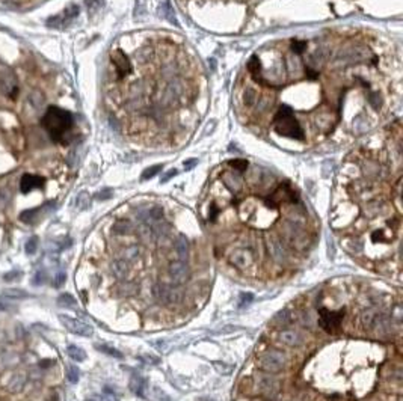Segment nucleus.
Masks as SVG:
<instances>
[{
  "label": "nucleus",
  "instance_id": "nucleus-45",
  "mask_svg": "<svg viewBox=\"0 0 403 401\" xmlns=\"http://www.w3.org/2000/svg\"><path fill=\"white\" fill-rule=\"evenodd\" d=\"M12 309V303L8 302L5 297H0V312H6Z\"/></svg>",
  "mask_w": 403,
  "mask_h": 401
},
{
  "label": "nucleus",
  "instance_id": "nucleus-38",
  "mask_svg": "<svg viewBox=\"0 0 403 401\" xmlns=\"http://www.w3.org/2000/svg\"><path fill=\"white\" fill-rule=\"evenodd\" d=\"M139 255V248L137 246H130L124 251V259H134Z\"/></svg>",
  "mask_w": 403,
  "mask_h": 401
},
{
  "label": "nucleus",
  "instance_id": "nucleus-29",
  "mask_svg": "<svg viewBox=\"0 0 403 401\" xmlns=\"http://www.w3.org/2000/svg\"><path fill=\"white\" fill-rule=\"evenodd\" d=\"M95 348H97L98 352L106 353V355H109V356H113V358H118V359L122 358V353H121V352H118L116 348H112V347H109V345H100V344H97Z\"/></svg>",
  "mask_w": 403,
  "mask_h": 401
},
{
  "label": "nucleus",
  "instance_id": "nucleus-26",
  "mask_svg": "<svg viewBox=\"0 0 403 401\" xmlns=\"http://www.w3.org/2000/svg\"><path fill=\"white\" fill-rule=\"evenodd\" d=\"M37 251H38V237H30L24 245V252L27 255H33L37 253Z\"/></svg>",
  "mask_w": 403,
  "mask_h": 401
},
{
  "label": "nucleus",
  "instance_id": "nucleus-16",
  "mask_svg": "<svg viewBox=\"0 0 403 401\" xmlns=\"http://www.w3.org/2000/svg\"><path fill=\"white\" fill-rule=\"evenodd\" d=\"M129 386H130L133 394H136L137 397H144V392H145V388H147V381L142 376H132Z\"/></svg>",
  "mask_w": 403,
  "mask_h": 401
},
{
  "label": "nucleus",
  "instance_id": "nucleus-2",
  "mask_svg": "<svg viewBox=\"0 0 403 401\" xmlns=\"http://www.w3.org/2000/svg\"><path fill=\"white\" fill-rule=\"evenodd\" d=\"M273 128L278 134L296 139V141H304L305 134L304 130L293 115V109L289 106H281L278 109L275 118H273Z\"/></svg>",
  "mask_w": 403,
  "mask_h": 401
},
{
  "label": "nucleus",
  "instance_id": "nucleus-3",
  "mask_svg": "<svg viewBox=\"0 0 403 401\" xmlns=\"http://www.w3.org/2000/svg\"><path fill=\"white\" fill-rule=\"evenodd\" d=\"M287 365V356L281 350H270L263 352L258 356V367L266 373H279L286 368Z\"/></svg>",
  "mask_w": 403,
  "mask_h": 401
},
{
  "label": "nucleus",
  "instance_id": "nucleus-21",
  "mask_svg": "<svg viewBox=\"0 0 403 401\" xmlns=\"http://www.w3.org/2000/svg\"><path fill=\"white\" fill-rule=\"evenodd\" d=\"M67 353H68L69 358H71L73 360H76V362H83L86 359V353L82 350L80 347H77V345H68Z\"/></svg>",
  "mask_w": 403,
  "mask_h": 401
},
{
  "label": "nucleus",
  "instance_id": "nucleus-10",
  "mask_svg": "<svg viewBox=\"0 0 403 401\" xmlns=\"http://www.w3.org/2000/svg\"><path fill=\"white\" fill-rule=\"evenodd\" d=\"M268 252L270 255V258L278 264H284L289 259V252L286 249V246L283 245L281 240L278 238H269L268 240Z\"/></svg>",
  "mask_w": 403,
  "mask_h": 401
},
{
  "label": "nucleus",
  "instance_id": "nucleus-37",
  "mask_svg": "<svg viewBox=\"0 0 403 401\" xmlns=\"http://www.w3.org/2000/svg\"><path fill=\"white\" fill-rule=\"evenodd\" d=\"M162 11H163V15L166 17V19H169L172 23L177 24V20H175V17H174V14H172V9L169 8L168 3H163V5L160 6V12H162Z\"/></svg>",
  "mask_w": 403,
  "mask_h": 401
},
{
  "label": "nucleus",
  "instance_id": "nucleus-18",
  "mask_svg": "<svg viewBox=\"0 0 403 401\" xmlns=\"http://www.w3.org/2000/svg\"><path fill=\"white\" fill-rule=\"evenodd\" d=\"M248 69H249V73H251V76H252V79H254L255 82H263V79H261V76H260V73H261V61H260V58H258L257 55H254V56L249 59V62H248Z\"/></svg>",
  "mask_w": 403,
  "mask_h": 401
},
{
  "label": "nucleus",
  "instance_id": "nucleus-35",
  "mask_svg": "<svg viewBox=\"0 0 403 401\" xmlns=\"http://www.w3.org/2000/svg\"><path fill=\"white\" fill-rule=\"evenodd\" d=\"M369 103H370V106H372L373 109H379V107L382 106V100H381L379 94H376V92H372V94L369 95Z\"/></svg>",
  "mask_w": 403,
  "mask_h": 401
},
{
  "label": "nucleus",
  "instance_id": "nucleus-46",
  "mask_svg": "<svg viewBox=\"0 0 403 401\" xmlns=\"http://www.w3.org/2000/svg\"><path fill=\"white\" fill-rule=\"evenodd\" d=\"M372 240L375 241V243H378V241H385L387 240V237H385V231H375L373 234H372Z\"/></svg>",
  "mask_w": 403,
  "mask_h": 401
},
{
  "label": "nucleus",
  "instance_id": "nucleus-30",
  "mask_svg": "<svg viewBox=\"0 0 403 401\" xmlns=\"http://www.w3.org/2000/svg\"><path fill=\"white\" fill-rule=\"evenodd\" d=\"M67 377H68V381L69 383H77L79 379H80V371L76 365H69L68 370H67Z\"/></svg>",
  "mask_w": 403,
  "mask_h": 401
},
{
  "label": "nucleus",
  "instance_id": "nucleus-22",
  "mask_svg": "<svg viewBox=\"0 0 403 401\" xmlns=\"http://www.w3.org/2000/svg\"><path fill=\"white\" fill-rule=\"evenodd\" d=\"M3 295L5 297H9V299H29L30 294L24 290H20V288H12V290H5L3 291Z\"/></svg>",
  "mask_w": 403,
  "mask_h": 401
},
{
  "label": "nucleus",
  "instance_id": "nucleus-32",
  "mask_svg": "<svg viewBox=\"0 0 403 401\" xmlns=\"http://www.w3.org/2000/svg\"><path fill=\"white\" fill-rule=\"evenodd\" d=\"M291 50L294 51L296 55H302L304 51L307 50V41H299V40H294L291 42Z\"/></svg>",
  "mask_w": 403,
  "mask_h": 401
},
{
  "label": "nucleus",
  "instance_id": "nucleus-5",
  "mask_svg": "<svg viewBox=\"0 0 403 401\" xmlns=\"http://www.w3.org/2000/svg\"><path fill=\"white\" fill-rule=\"evenodd\" d=\"M255 388L260 395H263L268 400H273L279 394L281 385H279V381L275 377H272L269 373V374H258L255 377Z\"/></svg>",
  "mask_w": 403,
  "mask_h": 401
},
{
  "label": "nucleus",
  "instance_id": "nucleus-50",
  "mask_svg": "<svg viewBox=\"0 0 403 401\" xmlns=\"http://www.w3.org/2000/svg\"><path fill=\"white\" fill-rule=\"evenodd\" d=\"M393 317H394V320H396L397 323H400V321H402V308H400V305H397V306L394 308Z\"/></svg>",
  "mask_w": 403,
  "mask_h": 401
},
{
  "label": "nucleus",
  "instance_id": "nucleus-42",
  "mask_svg": "<svg viewBox=\"0 0 403 401\" xmlns=\"http://www.w3.org/2000/svg\"><path fill=\"white\" fill-rule=\"evenodd\" d=\"M112 195H113V191H112L111 189H104V190L98 191L95 198H97V199H100V201H104V199H109V198H112Z\"/></svg>",
  "mask_w": 403,
  "mask_h": 401
},
{
  "label": "nucleus",
  "instance_id": "nucleus-19",
  "mask_svg": "<svg viewBox=\"0 0 403 401\" xmlns=\"http://www.w3.org/2000/svg\"><path fill=\"white\" fill-rule=\"evenodd\" d=\"M112 272L116 277L122 279V277H126L127 273H129V264L126 263V259H116L113 261V264H112Z\"/></svg>",
  "mask_w": 403,
  "mask_h": 401
},
{
  "label": "nucleus",
  "instance_id": "nucleus-8",
  "mask_svg": "<svg viewBox=\"0 0 403 401\" xmlns=\"http://www.w3.org/2000/svg\"><path fill=\"white\" fill-rule=\"evenodd\" d=\"M112 63L115 66V71L118 79H124L132 73V63L129 61V58L124 55L122 50H115L112 53Z\"/></svg>",
  "mask_w": 403,
  "mask_h": 401
},
{
  "label": "nucleus",
  "instance_id": "nucleus-1",
  "mask_svg": "<svg viewBox=\"0 0 403 401\" xmlns=\"http://www.w3.org/2000/svg\"><path fill=\"white\" fill-rule=\"evenodd\" d=\"M41 126L45 128L51 141L56 144H67V134L74 126L73 113L65 109L50 106L41 119Z\"/></svg>",
  "mask_w": 403,
  "mask_h": 401
},
{
  "label": "nucleus",
  "instance_id": "nucleus-41",
  "mask_svg": "<svg viewBox=\"0 0 403 401\" xmlns=\"http://www.w3.org/2000/svg\"><path fill=\"white\" fill-rule=\"evenodd\" d=\"M44 281H45V273H44L43 270H40L37 274L33 276V279H32V284H33V285H43V284H44Z\"/></svg>",
  "mask_w": 403,
  "mask_h": 401
},
{
  "label": "nucleus",
  "instance_id": "nucleus-36",
  "mask_svg": "<svg viewBox=\"0 0 403 401\" xmlns=\"http://www.w3.org/2000/svg\"><path fill=\"white\" fill-rule=\"evenodd\" d=\"M22 277V272L19 270H12V272H8L3 274V281L6 282H11V281H17V279H20Z\"/></svg>",
  "mask_w": 403,
  "mask_h": 401
},
{
  "label": "nucleus",
  "instance_id": "nucleus-23",
  "mask_svg": "<svg viewBox=\"0 0 403 401\" xmlns=\"http://www.w3.org/2000/svg\"><path fill=\"white\" fill-rule=\"evenodd\" d=\"M112 231L115 234H129L132 231V223L129 220H118L112 226Z\"/></svg>",
  "mask_w": 403,
  "mask_h": 401
},
{
  "label": "nucleus",
  "instance_id": "nucleus-15",
  "mask_svg": "<svg viewBox=\"0 0 403 401\" xmlns=\"http://www.w3.org/2000/svg\"><path fill=\"white\" fill-rule=\"evenodd\" d=\"M222 181H224L225 187L230 189L233 193H237V191H240L242 187H243V180L236 172H224L222 173Z\"/></svg>",
  "mask_w": 403,
  "mask_h": 401
},
{
  "label": "nucleus",
  "instance_id": "nucleus-49",
  "mask_svg": "<svg viewBox=\"0 0 403 401\" xmlns=\"http://www.w3.org/2000/svg\"><path fill=\"white\" fill-rule=\"evenodd\" d=\"M175 175H177V170H175V169H171L169 172H166L165 175L162 177L160 181H162V183H166V181H169V180H171L172 177H175Z\"/></svg>",
  "mask_w": 403,
  "mask_h": 401
},
{
  "label": "nucleus",
  "instance_id": "nucleus-54",
  "mask_svg": "<svg viewBox=\"0 0 403 401\" xmlns=\"http://www.w3.org/2000/svg\"><path fill=\"white\" fill-rule=\"evenodd\" d=\"M88 401H95V400H88Z\"/></svg>",
  "mask_w": 403,
  "mask_h": 401
},
{
  "label": "nucleus",
  "instance_id": "nucleus-43",
  "mask_svg": "<svg viewBox=\"0 0 403 401\" xmlns=\"http://www.w3.org/2000/svg\"><path fill=\"white\" fill-rule=\"evenodd\" d=\"M153 394H154V397H156L157 400H160V401H163V400L171 401V398H169L162 389H159V388H153Z\"/></svg>",
  "mask_w": 403,
  "mask_h": 401
},
{
  "label": "nucleus",
  "instance_id": "nucleus-33",
  "mask_svg": "<svg viewBox=\"0 0 403 401\" xmlns=\"http://www.w3.org/2000/svg\"><path fill=\"white\" fill-rule=\"evenodd\" d=\"M290 321H291V318L289 317V312H287V311L279 312L278 316L275 317V323H276L278 326H287Z\"/></svg>",
  "mask_w": 403,
  "mask_h": 401
},
{
  "label": "nucleus",
  "instance_id": "nucleus-11",
  "mask_svg": "<svg viewBox=\"0 0 403 401\" xmlns=\"http://www.w3.org/2000/svg\"><path fill=\"white\" fill-rule=\"evenodd\" d=\"M168 272H169V277L172 279V282L177 284V285L184 284L189 279V274H190V270H189L187 264L183 263V261H175V263H171Z\"/></svg>",
  "mask_w": 403,
  "mask_h": 401
},
{
  "label": "nucleus",
  "instance_id": "nucleus-52",
  "mask_svg": "<svg viewBox=\"0 0 403 401\" xmlns=\"http://www.w3.org/2000/svg\"><path fill=\"white\" fill-rule=\"evenodd\" d=\"M197 163H198V160H195V159H192V160H187V162H184V169H187V170H189V169H192V168H194V166H195Z\"/></svg>",
  "mask_w": 403,
  "mask_h": 401
},
{
  "label": "nucleus",
  "instance_id": "nucleus-20",
  "mask_svg": "<svg viewBox=\"0 0 403 401\" xmlns=\"http://www.w3.org/2000/svg\"><path fill=\"white\" fill-rule=\"evenodd\" d=\"M24 381H26L24 376H22V374H14L12 379H11V381L8 383L6 388H8V391H11V392H19V391L23 388Z\"/></svg>",
  "mask_w": 403,
  "mask_h": 401
},
{
  "label": "nucleus",
  "instance_id": "nucleus-9",
  "mask_svg": "<svg viewBox=\"0 0 403 401\" xmlns=\"http://www.w3.org/2000/svg\"><path fill=\"white\" fill-rule=\"evenodd\" d=\"M230 264L240 269V270H245L252 266L254 263V255L251 251L248 249H236L230 253Z\"/></svg>",
  "mask_w": 403,
  "mask_h": 401
},
{
  "label": "nucleus",
  "instance_id": "nucleus-25",
  "mask_svg": "<svg viewBox=\"0 0 403 401\" xmlns=\"http://www.w3.org/2000/svg\"><path fill=\"white\" fill-rule=\"evenodd\" d=\"M90 204H91V198H90V195L86 193V191L79 193V196L76 199V205H77L79 210H86V208L90 207Z\"/></svg>",
  "mask_w": 403,
  "mask_h": 401
},
{
  "label": "nucleus",
  "instance_id": "nucleus-4",
  "mask_svg": "<svg viewBox=\"0 0 403 401\" xmlns=\"http://www.w3.org/2000/svg\"><path fill=\"white\" fill-rule=\"evenodd\" d=\"M344 314H346V309L329 311L326 308H320L319 309V324L326 330L328 334H336L341 326Z\"/></svg>",
  "mask_w": 403,
  "mask_h": 401
},
{
  "label": "nucleus",
  "instance_id": "nucleus-51",
  "mask_svg": "<svg viewBox=\"0 0 403 401\" xmlns=\"http://www.w3.org/2000/svg\"><path fill=\"white\" fill-rule=\"evenodd\" d=\"M100 401H118V398H116L113 394H111V392H108V391H106V394L101 395Z\"/></svg>",
  "mask_w": 403,
  "mask_h": 401
},
{
  "label": "nucleus",
  "instance_id": "nucleus-40",
  "mask_svg": "<svg viewBox=\"0 0 403 401\" xmlns=\"http://www.w3.org/2000/svg\"><path fill=\"white\" fill-rule=\"evenodd\" d=\"M252 300H254L252 293H242V294H240V306L249 305Z\"/></svg>",
  "mask_w": 403,
  "mask_h": 401
},
{
  "label": "nucleus",
  "instance_id": "nucleus-13",
  "mask_svg": "<svg viewBox=\"0 0 403 401\" xmlns=\"http://www.w3.org/2000/svg\"><path fill=\"white\" fill-rule=\"evenodd\" d=\"M45 184V180L40 175H32V173H24L20 181V190L22 193H29L33 189H43Z\"/></svg>",
  "mask_w": 403,
  "mask_h": 401
},
{
  "label": "nucleus",
  "instance_id": "nucleus-34",
  "mask_svg": "<svg viewBox=\"0 0 403 401\" xmlns=\"http://www.w3.org/2000/svg\"><path fill=\"white\" fill-rule=\"evenodd\" d=\"M257 100V92L254 89H246L245 91V95H243V101L246 106H252V104L255 103Z\"/></svg>",
  "mask_w": 403,
  "mask_h": 401
},
{
  "label": "nucleus",
  "instance_id": "nucleus-24",
  "mask_svg": "<svg viewBox=\"0 0 403 401\" xmlns=\"http://www.w3.org/2000/svg\"><path fill=\"white\" fill-rule=\"evenodd\" d=\"M58 305L59 306H65V308H71L76 305V299L73 297L71 294L68 293H62L59 297H58Z\"/></svg>",
  "mask_w": 403,
  "mask_h": 401
},
{
  "label": "nucleus",
  "instance_id": "nucleus-6",
  "mask_svg": "<svg viewBox=\"0 0 403 401\" xmlns=\"http://www.w3.org/2000/svg\"><path fill=\"white\" fill-rule=\"evenodd\" d=\"M59 321L64 324V327L68 330V332H71L74 335H79V337H92V334H94L92 326H90V324L82 321V320H77V318H73V317H69V316H65V314H59Z\"/></svg>",
  "mask_w": 403,
  "mask_h": 401
},
{
  "label": "nucleus",
  "instance_id": "nucleus-39",
  "mask_svg": "<svg viewBox=\"0 0 403 401\" xmlns=\"http://www.w3.org/2000/svg\"><path fill=\"white\" fill-rule=\"evenodd\" d=\"M162 216H163V210H162L160 207H154V208H151V210L148 211V217H151L154 220H159Z\"/></svg>",
  "mask_w": 403,
  "mask_h": 401
},
{
  "label": "nucleus",
  "instance_id": "nucleus-28",
  "mask_svg": "<svg viewBox=\"0 0 403 401\" xmlns=\"http://www.w3.org/2000/svg\"><path fill=\"white\" fill-rule=\"evenodd\" d=\"M228 166H231L236 172H245L248 169L249 163L246 160H243V159H234V160L228 162Z\"/></svg>",
  "mask_w": 403,
  "mask_h": 401
},
{
  "label": "nucleus",
  "instance_id": "nucleus-14",
  "mask_svg": "<svg viewBox=\"0 0 403 401\" xmlns=\"http://www.w3.org/2000/svg\"><path fill=\"white\" fill-rule=\"evenodd\" d=\"M77 15H79V8H77L76 5H73V6L67 8L62 14H59V15L53 17V19H50L47 23H48V26L61 27V26L67 24L68 21H71V20L74 19V17H77Z\"/></svg>",
  "mask_w": 403,
  "mask_h": 401
},
{
  "label": "nucleus",
  "instance_id": "nucleus-7",
  "mask_svg": "<svg viewBox=\"0 0 403 401\" xmlns=\"http://www.w3.org/2000/svg\"><path fill=\"white\" fill-rule=\"evenodd\" d=\"M284 235L290 245L296 246L297 249H302L307 246V235L302 232V230L294 222H290L289 225L284 226Z\"/></svg>",
  "mask_w": 403,
  "mask_h": 401
},
{
  "label": "nucleus",
  "instance_id": "nucleus-53",
  "mask_svg": "<svg viewBox=\"0 0 403 401\" xmlns=\"http://www.w3.org/2000/svg\"><path fill=\"white\" fill-rule=\"evenodd\" d=\"M50 363H53V360H47V359H45V360H41V362H40V365H41L43 368H47V367H50Z\"/></svg>",
  "mask_w": 403,
  "mask_h": 401
},
{
  "label": "nucleus",
  "instance_id": "nucleus-44",
  "mask_svg": "<svg viewBox=\"0 0 403 401\" xmlns=\"http://www.w3.org/2000/svg\"><path fill=\"white\" fill-rule=\"evenodd\" d=\"M218 214H219V208H218L216 205H212V207H210V210H208V220H210V222H215L216 217H218Z\"/></svg>",
  "mask_w": 403,
  "mask_h": 401
},
{
  "label": "nucleus",
  "instance_id": "nucleus-17",
  "mask_svg": "<svg viewBox=\"0 0 403 401\" xmlns=\"http://www.w3.org/2000/svg\"><path fill=\"white\" fill-rule=\"evenodd\" d=\"M175 251H177V255L183 263L184 261H187V258H189V241L184 235H180L179 240L175 241Z\"/></svg>",
  "mask_w": 403,
  "mask_h": 401
},
{
  "label": "nucleus",
  "instance_id": "nucleus-48",
  "mask_svg": "<svg viewBox=\"0 0 403 401\" xmlns=\"http://www.w3.org/2000/svg\"><path fill=\"white\" fill-rule=\"evenodd\" d=\"M65 279H67V274L62 272V273H59L58 276H56V279H55V287H62L64 284H65Z\"/></svg>",
  "mask_w": 403,
  "mask_h": 401
},
{
  "label": "nucleus",
  "instance_id": "nucleus-12",
  "mask_svg": "<svg viewBox=\"0 0 403 401\" xmlns=\"http://www.w3.org/2000/svg\"><path fill=\"white\" fill-rule=\"evenodd\" d=\"M278 339L287 347H301L305 342L304 335L297 332V330H281L278 335Z\"/></svg>",
  "mask_w": 403,
  "mask_h": 401
},
{
  "label": "nucleus",
  "instance_id": "nucleus-31",
  "mask_svg": "<svg viewBox=\"0 0 403 401\" xmlns=\"http://www.w3.org/2000/svg\"><path fill=\"white\" fill-rule=\"evenodd\" d=\"M37 213H38L37 208H32V210H26V211H23V213L20 214V219H22V222H24V223H32V222L35 220V216H37Z\"/></svg>",
  "mask_w": 403,
  "mask_h": 401
},
{
  "label": "nucleus",
  "instance_id": "nucleus-47",
  "mask_svg": "<svg viewBox=\"0 0 403 401\" xmlns=\"http://www.w3.org/2000/svg\"><path fill=\"white\" fill-rule=\"evenodd\" d=\"M226 363H221V362H216L215 363V368L219 371V373H222V374H228L230 371H231V367H225Z\"/></svg>",
  "mask_w": 403,
  "mask_h": 401
},
{
  "label": "nucleus",
  "instance_id": "nucleus-27",
  "mask_svg": "<svg viewBox=\"0 0 403 401\" xmlns=\"http://www.w3.org/2000/svg\"><path fill=\"white\" fill-rule=\"evenodd\" d=\"M162 165H156V166H151V168H147L144 172H142V181H147V180H150V178H153V177H156L157 173H159L160 170H162Z\"/></svg>",
  "mask_w": 403,
  "mask_h": 401
}]
</instances>
